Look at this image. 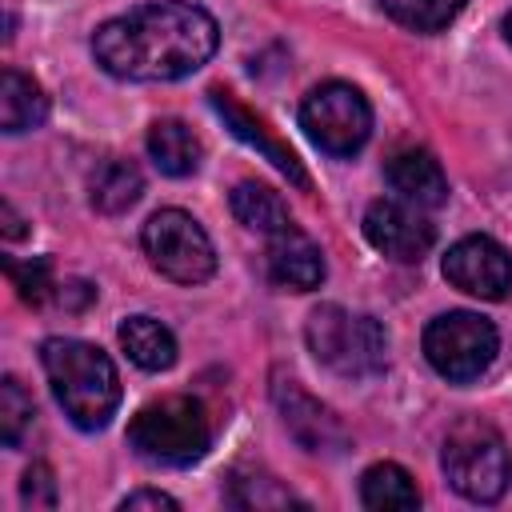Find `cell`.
Wrapping results in <instances>:
<instances>
[{
  "mask_svg": "<svg viewBox=\"0 0 512 512\" xmlns=\"http://www.w3.org/2000/svg\"><path fill=\"white\" fill-rule=\"evenodd\" d=\"M216 20L188 0H156L112 16L92 36V56L120 80H180L216 52Z\"/></svg>",
  "mask_w": 512,
  "mask_h": 512,
  "instance_id": "obj_1",
  "label": "cell"
},
{
  "mask_svg": "<svg viewBox=\"0 0 512 512\" xmlns=\"http://www.w3.org/2000/svg\"><path fill=\"white\" fill-rule=\"evenodd\" d=\"M44 376L60 400V408L72 416L76 428L96 432L104 428L120 408V376L116 364L88 340L52 336L40 348Z\"/></svg>",
  "mask_w": 512,
  "mask_h": 512,
  "instance_id": "obj_2",
  "label": "cell"
},
{
  "mask_svg": "<svg viewBox=\"0 0 512 512\" xmlns=\"http://www.w3.org/2000/svg\"><path fill=\"white\" fill-rule=\"evenodd\" d=\"M212 424L200 400L192 396H160L144 404L128 424V444L140 460L184 468L208 452Z\"/></svg>",
  "mask_w": 512,
  "mask_h": 512,
  "instance_id": "obj_3",
  "label": "cell"
},
{
  "mask_svg": "<svg viewBox=\"0 0 512 512\" xmlns=\"http://www.w3.org/2000/svg\"><path fill=\"white\" fill-rule=\"evenodd\" d=\"M440 464H444L448 484L476 504L500 500L512 484V456H508L504 436L476 416L448 428Z\"/></svg>",
  "mask_w": 512,
  "mask_h": 512,
  "instance_id": "obj_4",
  "label": "cell"
},
{
  "mask_svg": "<svg viewBox=\"0 0 512 512\" xmlns=\"http://www.w3.org/2000/svg\"><path fill=\"white\" fill-rule=\"evenodd\" d=\"M312 356L340 376H372L388 360V332L376 316L320 304L304 324Z\"/></svg>",
  "mask_w": 512,
  "mask_h": 512,
  "instance_id": "obj_5",
  "label": "cell"
},
{
  "mask_svg": "<svg viewBox=\"0 0 512 512\" xmlns=\"http://www.w3.org/2000/svg\"><path fill=\"white\" fill-rule=\"evenodd\" d=\"M300 128L308 132V140L328 152V156H352L364 148L368 132H372V108L364 100L360 88L328 80L320 88H312L300 104Z\"/></svg>",
  "mask_w": 512,
  "mask_h": 512,
  "instance_id": "obj_6",
  "label": "cell"
},
{
  "mask_svg": "<svg viewBox=\"0 0 512 512\" xmlns=\"http://www.w3.org/2000/svg\"><path fill=\"white\" fill-rule=\"evenodd\" d=\"M496 348H500V336L492 320L476 312H444L424 328V356L452 384H468L484 376L488 364L496 360Z\"/></svg>",
  "mask_w": 512,
  "mask_h": 512,
  "instance_id": "obj_7",
  "label": "cell"
},
{
  "mask_svg": "<svg viewBox=\"0 0 512 512\" xmlns=\"http://www.w3.org/2000/svg\"><path fill=\"white\" fill-rule=\"evenodd\" d=\"M144 252L152 268L176 284H200L216 272V248L208 232L180 208H160L144 224Z\"/></svg>",
  "mask_w": 512,
  "mask_h": 512,
  "instance_id": "obj_8",
  "label": "cell"
},
{
  "mask_svg": "<svg viewBox=\"0 0 512 512\" xmlns=\"http://www.w3.org/2000/svg\"><path fill=\"white\" fill-rule=\"evenodd\" d=\"M364 236L376 252L400 260V264H416L428 256V248L436 244V228L428 224V216L408 204V200H372L364 212Z\"/></svg>",
  "mask_w": 512,
  "mask_h": 512,
  "instance_id": "obj_9",
  "label": "cell"
},
{
  "mask_svg": "<svg viewBox=\"0 0 512 512\" xmlns=\"http://www.w3.org/2000/svg\"><path fill=\"white\" fill-rule=\"evenodd\" d=\"M444 276L468 296L504 300L512 292V256L492 236H464L448 248Z\"/></svg>",
  "mask_w": 512,
  "mask_h": 512,
  "instance_id": "obj_10",
  "label": "cell"
},
{
  "mask_svg": "<svg viewBox=\"0 0 512 512\" xmlns=\"http://www.w3.org/2000/svg\"><path fill=\"white\" fill-rule=\"evenodd\" d=\"M272 404H276L284 428L296 436L300 448L328 452V456L348 448V432L336 420V412L324 408L316 396H308L292 376H272Z\"/></svg>",
  "mask_w": 512,
  "mask_h": 512,
  "instance_id": "obj_11",
  "label": "cell"
},
{
  "mask_svg": "<svg viewBox=\"0 0 512 512\" xmlns=\"http://www.w3.org/2000/svg\"><path fill=\"white\" fill-rule=\"evenodd\" d=\"M268 276L280 288H292V292L320 288V280H324V256H320L316 240L304 236L296 224L272 232L268 236Z\"/></svg>",
  "mask_w": 512,
  "mask_h": 512,
  "instance_id": "obj_12",
  "label": "cell"
},
{
  "mask_svg": "<svg viewBox=\"0 0 512 512\" xmlns=\"http://www.w3.org/2000/svg\"><path fill=\"white\" fill-rule=\"evenodd\" d=\"M208 104L216 108V116L224 120V128H228L236 140H244L248 148H256L264 160H272V168H276V172H284L296 188H308V176H304L300 160L292 156V148H288V144H280V140L264 128V120H256L248 108H240V104H236L228 92H220V88H216V92H208Z\"/></svg>",
  "mask_w": 512,
  "mask_h": 512,
  "instance_id": "obj_13",
  "label": "cell"
},
{
  "mask_svg": "<svg viewBox=\"0 0 512 512\" xmlns=\"http://www.w3.org/2000/svg\"><path fill=\"white\" fill-rule=\"evenodd\" d=\"M392 192L416 208H440L448 200V176L440 168V160L424 148H404L388 160L384 168Z\"/></svg>",
  "mask_w": 512,
  "mask_h": 512,
  "instance_id": "obj_14",
  "label": "cell"
},
{
  "mask_svg": "<svg viewBox=\"0 0 512 512\" xmlns=\"http://www.w3.org/2000/svg\"><path fill=\"white\" fill-rule=\"evenodd\" d=\"M44 116H48L44 88L24 72L4 68V76H0V128L8 136H16V132H28L36 124H44Z\"/></svg>",
  "mask_w": 512,
  "mask_h": 512,
  "instance_id": "obj_15",
  "label": "cell"
},
{
  "mask_svg": "<svg viewBox=\"0 0 512 512\" xmlns=\"http://www.w3.org/2000/svg\"><path fill=\"white\" fill-rule=\"evenodd\" d=\"M116 336H120V348L128 352V360L144 372H164L176 364V336L152 316H128Z\"/></svg>",
  "mask_w": 512,
  "mask_h": 512,
  "instance_id": "obj_16",
  "label": "cell"
},
{
  "mask_svg": "<svg viewBox=\"0 0 512 512\" xmlns=\"http://www.w3.org/2000/svg\"><path fill=\"white\" fill-rule=\"evenodd\" d=\"M148 156L164 176H192L204 160L196 132L180 120H156L148 132Z\"/></svg>",
  "mask_w": 512,
  "mask_h": 512,
  "instance_id": "obj_17",
  "label": "cell"
},
{
  "mask_svg": "<svg viewBox=\"0 0 512 512\" xmlns=\"http://www.w3.org/2000/svg\"><path fill=\"white\" fill-rule=\"evenodd\" d=\"M140 192H144L140 168H136L132 160H120V156L96 164V172H92V180H88L92 208H100V212H108V216L128 212V208L140 200Z\"/></svg>",
  "mask_w": 512,
  "mask_h": 512,
  "instance_id": "obj_18",
  "label": "cell"
},
{
  "mask_svg": "<svg viewBox=\"0 0 512 512\" xmlns=\"http://www.w3.org/2000/svg\"><path fill=\"white\" fill-rule=\"evenodd\" d=\"M360 500L376 512H408L420 504V488L400 464H372L360 476Z\"/></svg>",
  "mask_w": 512,
  "mask_h": 512,
  "instance_id": "obj_19",
  "label": "cell"
},
{
  "mask_svg": "<svg viewBox=\"0 0 512 512\" xmlns=\"http://www.w3.org/2000/svg\"><path fill=\"white\" fill-rule=\"evenodd\" d=\"M232 216L244 228L264 232V236H272V232H280V228L292 224L288 204L280 200V192H272L268 184H256V180H244V184L232 188Z\"/></svg>",
  "mask_w": 512,
  "mask_h": 512,
  "instance_id": "obj_20",
  "label": "cell"
},
{
  "mask_svg": "<svg viewBox=\"0 0 512 512\" xmlns=\"http://www.w3.org/2000/svg\"><path fill=\"white\" fill-rule=\"evenodd\" d=\"M380 8L412 32H440L460 16L464 0H380Z\"/></svg>",
  "mask_w": 512,
  "mask_h": 512,
  "instance_id": "obj_21",
  "label": "cell"
},
{
  "mask_svg": "<svg viewBox=\"0 0 512 512\" xmlns=\"http://www.w3.org/2000/svg\"><path fill=\"white\" fill-rule=\"evenodd\" d=\"M28 424H32V396L20 388L16 376H4V384H0V436H4V444L16 448L28 432Z\"/></svg>",
  "mask_w": 512,
  "mask_h": 512,
  "instance_id": "obj_22",
  "label": "cell"
},
{
  "mask_svg": "<svg viewBox=\"0 0 512 512\" xmlns=\"http://www.w3.org/2000/svg\"><path fill=\"white\" fill-rule=\"evenodd\" d=\"M4 268H8V280H12V288L20 292V300H28V304H40L44 296H48V288H52V264L44 260V256H32V260H4Z\"/></svg>",
  "mask_w": 512,
  "mask_h": 512,
  "instance_id": "obj_23",
  "label": "cell"
},
{
  "mask_svg": "<svg viewBox=\"0 0 512 512\" xmlns=\"http://www.w3.org/2000/svg\"><path fill=\"white\" fill-rule=\"evenodd\" d=\"M20 500H24L28 508H52V504H56V480H52V468H48V464H32V468L24 472Z\"/></svg>",
  "mask_w": 512,
  "mask_h": 512,
  "instance_id": "obj_24",
  "label": "cell"
},
{
  "mask_svg": "<svg viewBox=\"0 0 512 512\" xmlns=\"http://www.w3.org/2000/svg\"><path fill=\"white\" fill-rule=\"evenodd\" d=\"M120 508L124 512H136V508H176V500L172 496H164V492H156V488H140V492H132V496H124L120 500Z\"/></svg>",
  "mask_w": 512,
  "mask_h": 512,
  "instance_id": "obj_25",
  "label": "cell"
},
{
  "mask_svg": "<svg viewBox=\"0 0 512 512\" xmlns=\"http://www.w3.org/2000/svg\"><path fill=\"white\" fill-rule=\"evenodd\" d=\"M0 212H4V236L8 240H20L24 236V220L16 216V208L12 204H0Z\"/></svg>",
  "mask_w": 512,
  "mask_h": 512,
  "instance_id": "obj_26",
  "label": "cell"
},
{
  "mask_svg": "<svg viewBox=\"0 0 512 512\" xmlns=\"http://www.w3.org/2000/svg\"><path fill=\"white\" fill-rule=\"evenodd\" d=\"M504 32H508V40H512V16H508V20H504Z\"/></svg>",
  "mask_w": 512,
  "mask_h": 512,
  "instance_id": "obj_27",
  "label": "cell"
}]
</instances>
